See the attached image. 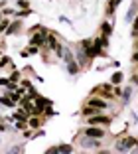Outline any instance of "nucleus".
Masks as SVG:
<instances>
[{"label": "nucleus", "mask_w": 138, "mask_h": 154, "mask_svg": "<svg viewBox=\"0 0 138 154\" xmlns=\"http://www.w3.org/2000/svg\"><path fill=\"white\" fill-rule=\"evenodd\" d=\"M85 134H87V136H91V138H101V136H103V130L91 126V128H87V130H85Z\"/></svg>", "instance_id": "nucleus-1"}, {"label": "nucleus", "mask_w": 138, "mask_h": 154, "mask_svg": "<svg viewBox=\"0 0 138 154\" xmlns=\"http://www.w3.org/2000/svg\"><path fill=\"white\" fill-rule=\"evenodd\" d=\"M136 144L138 142L134 140V138H126V140H122V142L118 144V148H120V150H128L130 146H136Z\"/></svg>", "instance_id": "nucleus-2"}, {"label": "nucleus", "mask_w": 138, "mask_h": 154, "mask_svg": "<svg viewBox=\"0 0 138 154\" xmlns=\"http://www.w3.org/2000/svg\"><path fill=\"white\" fill-rule=\"evenodd\" d=\"M65 57H67V69H69V73H77V63L73 61V57H71V53H67Z\"/></svg>", "instance_id": "nucleus-3"}, {"label": "nucleus", "mask_w": 138, "mask_h": 154, "mask_svg": "<svg viewBox=\"0 0 138 154\" xmlns=\"http://www.w3.org/2000/svg\"><path fill=\"white\" fill-rule=\"evenodd\" d=\"M89 105H91L93 109H105L107 107V103L101 101V99H89Z\"/></svg>", "instance_id": "nucleus-4"}, {"label": "nucleus", "mask_w": 138, "mask_h": 154, "mask_svg": "<svg viewBox=\"0 0 138 154\" xmlns=\"http://www.w3.org/2000/svg\"><path fill=\"white\" fill-rule=\"evenodd\" d=\"M46 105H47L46 99H42V97H36V113H40V111H42Z\"/></svg>", "instance_id": "nucleus-5"}, {"label": "nucleus", "mask_w": 138, "mask_h": 154, "mask_svg": "<svg viewBox=\"0 0 138 154\" xmlns=\"http://www.w3.org/2000/svg\"><path fill=\"white\" fill-rule=\"evenodd\" d=\"M107 122H109L107 116H93L91 118V124H107Z\"/></svg>", "instance_id": "nucleus-6"}, {"label": "nucleus", "mask_w": 138, "mask_h": 154, "mask_svg": "<svg viewBox=\"0 0 138 154\" xmlns=\"http://www.w3.org/2000/svg\"><path fill=\"white\" fill-rule=\"evenodd\" d=\"M99 53H101V45H99V43H97V45H95V47H89V49H87V55H99Z\"/></svg>", "instance_id": "nucleus-7"}, {"label": "nucleus", "mask_w": 138, "mask_h": 154, "mask_svg": "<svg viewBox=\"0 0 138 154\" xmlns=\"http://www.w3.org/2000/svg\"><path fill=\"white\" fill-rule=\"evenodd\" d=\"M44 36H42V34H38V36H34V38H32V45H42V43H44Z\"/></svg>", "instance_id": "nucleus-8"}, {"label": "nucleus", "mask_w": 138, "mask_h": 154, "mask_svg": "<svg viewBox=\"0 0 138 154\" xmlns=\"http://www.w3.org/2000/svg\"><path fill=\"white\" fill-rule=\"evenodd\" d=\"M71 150H73L71 146H65V144H63V146H59V148H55L53 152H61V154H67V152H71Z\"/></svg>", "instance_id": "nucleus-9"}, {"label": "nucleus", "mask_w": 138, "mask_h": 154, "mask_svg": "<svg viewBox=\"0 0 138 154\" xmlns=\"http://www.w3.org/2000/svg\"><path fill=\"white\" fill-rule=\"evenodd\" d=\"M0 103L6 105V107H12V105H14V101H12L10 97H0Z\"/></svg>", "instance_id": "nucleus-10"}, {"label": "nucleus", "mask_w": 138, "mask_h": 154, "mask_svg": "<svg viewBox=\"0 0 138 154\" xmlns=\"http://www.w3.org/2000/svg\"><path fill=\"white\" fill-rule=\"evenodd\" d=\"M118 2H120V0H111V4H109V14L114 12V6H118Z\"/></svg>", "instance_id": "nucleus-11"}, {"label": "nucleus", "mask_w": 138, "mask_h": 154, "mask_svg": "<svg viewBox=\"0 0 138 154\" xmlns=\"http://www.w3.org/2000/svg\"><path fill=\"white\" fill-rule=\"evenodd\" d=\"M120 79H122V75H120V73H114V75H112V83L116 85V83H120Z\"/></svg>", "instance_id": "nucleus-12"}, {"label": "nucleus", "mask_w": 138, "mask_h": 154, "mask_svg": "<svg viewBox=\"0 0 138 154\" xmlns=\"http://www.w3.org/2000/svg\"><path fill=\"white\" fill-rule=\"evenodd\" d=\"M132 36H138V18L134 20V28H132Z\"/></svg>", "instance_id": "nucleus-13"}, {"label": "nucleus", "mask_w": 138, "mask_h": 154, "mask_svg": "<svg viewBox=\"0 0 138 154\" xmlns=\"http://www.w3.org/2000/svg\"><path fill=\"white\" fill-rule=\"evenodd\" d=\"M103 32L109 36V34H111V26H109V24H103Z\"/></svg>", "instance_id": "nucleus-14"}, {"label": "nucleus", "mask_w": 138, "mask_h": 154, "mask_svg": "<svg viewBox=\"0 0 138 154\" xmlns=\"http://www.w3.org/2000/svg\"><path fill=\"white\" fill-rule=\"evenodd\" d=\"M16 118H18V120H20V118L24 120V118H26V113H24V111H22V113H16Z\"/></svg>", "instance_id": "nucleus-15"}, {"label": "nucleus", "mask_w": 138, "mask_h": 154, "mask_svg": "<svg viewBox=\"0 0 138 154\" xmlns=\"http://www.w3.org/2000/svg\"><path fill=\"white\" fill-rule=\"evenodd\" d=\"M30 124H32V126H38L40 122H38V118H32V120H30Z\"/></svg>", "instance_id": "nucleus-16"}, {"label": "nucleus", "mask_w": 138, "mask_h": 154, "mask_svg": "<svg viewBox=\"0 0 138 154\" xmlns=\"http://www.w3.org/2000/svg\"><path fill=\"white\" fill-rule=\"evenodd\" d=\"M6 63H8V57H2L0 59V65H6Z\"/></svg>", "instance_id": "nucleus-17"}, {"label": "nucleus", "mask_w": 138, "mask_h": 154, "mask_svg": "<svg viewBox=\"0 0 138 154\" xmlns=\"http://www.w3.org/2000/svg\"><path fill=\"white\" fill-rule=\"evenodd\" d=\"M132 59H134V61H138V53H136V55H134V57H132Z\"/></svg>", "instance_id": "nucleus-18"}]
</instances>
